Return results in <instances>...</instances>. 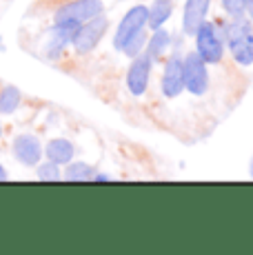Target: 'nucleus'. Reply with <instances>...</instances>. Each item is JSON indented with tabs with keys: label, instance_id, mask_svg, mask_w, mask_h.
<instances>
[{
	"label": "nucleus",
	"instance_id": "nucleus-5",
	"mask_svg": "<svg viewBox=\"0 0 253 255\" xmlns=\"http://www.w3.org/2000/svg\"><path fill=\"white\" fill-rule=\"evenodd\" d=\"M147 18H149V7H144V4H135V7H131L129 11L125 13L123 20L118 24V29H116V36H114L116 51H123V47L135 36V33L147 29Z\"/></svg>",
	"mask_w": 253,
	"mask_h": 255
},
{
	"label": "nucleus",
	"instance_id": "nucleus-22",
	"mask_svg": "<svg viewBox=\"0 0 253 255\" xmlns=\"http://www.w3.org/2000/svg\"><path fill=\"white\" fill-rule=\"evenodd\" d=\"M2 180H7V171H4V166L0 164V182H2Z\"/></svg>",
	"mask_w": 253,
	"mask_h": 255
},
{
	"label": "nucleus",
	"instance_id": "nucleus-9",
	"mask_svg": "<svg viewBox=\"0 0 253 255\" xmlns=\"http://www.w3.org/2000/svg\"><path fill=\"white\" fill-rule=\"evenodd\" d=\"M78 27L74 24H56L53 22L51 31H49V40L45 42V56L56 60V58L62 56V51L67 49V45H71V38H74V31Z\"/></svg>",
	"mask_w": 253,
	"mask_h": 255
},
{
	"label": "nucleus",
	"instance_id": "nucleus-20",
	"mask_svg": "<svg viewBox=\"0 0 253 255\" xmlns=\"http://www.w3.org/2000/svg\"><path fill=\"white\" fill-rule=\"evenodd\" d=\"M245 13H247V18L253 22V0H245Z\"/></svg>",
	"mask_w": 253,
	"mask_h": 255
},
{
	"label": "nucleus",
	"instance_id": "nucleus-17",
	"mask_svg": "<svg viewBox=\"0 0 253 255\" xmlns=\"http://www.w3.org/2000/svg\"><path fill=\"white\" fill-rule=\"evenodd\" d=\"M36 169H38V171H36L38 180H42V182H58V180L62 178V173H60V164L51 162V160H47L45 164H38Z\"/></svg>",
	"mask_w": 253,
	"mask_h": 255
},
{
	"label": "nucleus",
	"instance_id": "nucleus-19",
	"mask_svg": "<svg viewBox=\"0 0 253 255\" xmlns=\"http://www.w3.org/2000/svg\"><path fill=\"white\" fill-rule=\"evenodd\" d=\"M220 2L227 16H231V18L245 16V0H220Z\"/></svg>",
	"mask_w": 253,
	"mask_h": 255
},
{
	"label": "nucleus",
	"instance_id": "nucleus-11",
	"mask_svg": "<svg viewBox=\"0 0 253 255\" xmlns=\"http://www.w3.org/2000/svg\"><path fill=\"white\" fill-rule=\"evenodd\" d=\"M184 91V80H182V58L171 56L164 65L162 73V93L167 98H178Z\"/></svg>",
	"mask_w": 253,
	"mask_h": 255
},
{
	"label": "nucleus",
	"instance_id": "nucleus-6",
	"mask_svg": "<svg viewBox=\"0 0 253 255\" xmlns=\"http://www.w3.org/2000/svg\"><path fill=\"white\" fill-rule=\"evenodd\" d=\"M107 29H109V20H107L105 16H96L91 18V20L82 22L80 27L74 31V38H71V45L78 53H89L94 51L96 47H98V42L102 40V36L107 33Z\"/></svg>",
	"mask_w": 253,
	"mask_h": 255
},
{
	"label": "nucleus",
	"instance_id": "nucleus-15",
	"mask_svg": "<svg viewBox=\"0 0 253 255\" xmlns=\"http://www.w3.org/2000/svg\"><path fill=\"white\" fill-rule=\"evenodd\" d=\"M20 100H22L20 89L13 85H7L2 91H0V114L11 116L13 111L20 107Z\"/></svg>",
	"mask_w": 253,
	"mask_h": 255
},
{
	"label": "nucleus",
	"instance_id": "nucleus-7",
	"mask_svg": "<svg viewBox=\"0 0 253 255\" xmlns=\"http://www.w3.org/2000/svg\"><path fill=\"white\" fill-rule=\"evenodd\" d=\"M11 151H13V158L25 166H38L42 155H45V146H42V142L33 133L16 135L13 144H11Z\"/></svg>",
	"mask_w": 253,
	"mask_h": 255
},
{
	"label": "nucleus",
	"instance_id": "nucleus-21",
	"mask_svg": "<svg viewBox=\"0 0 253 255\" xmlns=\"http://www.w3.org/2000/svg\"><path fill=\"white\" fill-rule=\"evenodd\" d=\"M94 180H96V182H105V180H109V175H105V173H94Z\"/></svg>",
	"mask_w": 253,
	"mask_h": 255
},
{
	"label": "nucleus",
	"instance_id": "nucleus-23",
	"mask_svg": "<svg viewBox=\"0 0 253 255\" xmlns=\"http://www.w3.org/2000/svg\"><path fill=\"white\" fill-rule=\"evenodd\" d=\"M0 135H2V122H0Z\"/></svg>",
	"mask_w": 253,
	"mask_h": 255
},
{
	"label": "nucleus",
	"instance_id": "nucleus-2",
	"mask_svg": "<svg viewBox=\"0 0 253 255\" xmlns=\"http://www.w3.org/2000/svg\"><path fill=\"white\" fill-rule=\"evenodd\" d=\"M193 38H196L198 56H200L207 65H218V62L222 60L225 49H227V45H225V31H220V29H218L213 22L204 20L200 27H198V31L193 33Z\"/></svg>",
	"mask_w": 253,
	"mask_h": 255
},
{
	"label": "nucleus",
	"instance_id": "nucleus-12",
	"mask_svg": "<svg viewBox=\"0 0 253 255\" xmlns=\"http://www.w3.org/2000/svg\"><path fill=\"white\" fill-rule=\"evenodd\" d=\"M74 153H76V146L65 138H53L47 142V146H45L47 160H51V162H56V164H69L71 160H74Z\"/></svg>",
	"mask_w": 253,
	"mask_h": 255
},
{
	"label": "nucleus",
	"instance_id": "nucleus-18",
	"mask_svg": "<svg viewBox=\"0 0 253 255\" xmlns=\"http://www.w3.org/2000/svg\"><path fill=\"white\" fill-rule=\"evenodd\" d=\"M144 47H147V31H140V33H135V36L123 47V53H125L126 58H135L138 53L144 51Z\"/></svg>",
	"mask_w": 253,
	"mask_h": 255
},
{
	"label": "nucleus",
	"instance_id": "nucleus-14",
	"mask_svg": "<svg viewBox=\"0 0 253 255\" xmlns=\"http://www.w3.org/2000/svg\"><path fill=\"white\" fill-rule=\"evenodd\" d=\"M169 45H171V36H169V31H164L162 27H160V29H153V36L147 38V47H144V53H147L151 60H158V58L169 49Z\"/></svg>",
	"mask_w": 253,
	"mask_h": 255
},
{
	"label": "nucleus",
	"instance_id": "nucleus-3",
	"mask_svg": "<svg viewBox=\"0 0 253 255\" xmlns=\"http://www.w3.org/2000/svg\"><path fill=\"white\" fill-rule=\"evenodd\" d=\"M100 13H102V0H71V2H65L62 7L56 9L53 22L80 27L82 22L91 20V18L100 16Z\"/></svg>",
	"mask_w": 253,
	"mask_h": 255
},
{
	"label": "nucleus",
	"instance_id": "nucleus-13",
	"mask_svg": "<svg viewBox=\"0 0 253 255\" xmlns=\"http://www.w3.org/2000/svg\"><path fill=\"white\" fill-rule=\"evenodd\" d=\"M171 13H173V0H153L151 7H149L147 27L149 29H160L169 18H171Z\"/></svg>",
	"mask_w": 253,
	"mask_h": 255
},
{
	"label": "nucleus",
	"instance_id": "nucleus-10",
	"mask_svg": "<svg viewBox=\"0 0 253 255\" xmlns=\"http://www.w3.org/2000/svg\"><path fill=\"white\" fill-rule=\"evenodd\" d=\"M209 4L211 0H187L182 9V31L187 36H193L198 31V27L207 20Z\"/></svg>",
	"mask_w": 253,
	"mask_h": 255
},
{
	"label": "nucleus",
	"instance_id": "nucleus-4",
	"mask_svg": "<svg viewBox=\"0 0 253 255\" xmlns=\"http://www.w3.org/2000/svg\"><path fill=\"white\" fill-rule=\"evenodd\" d=\"M182 80L184 89L193 96H204L209 89V71L207 62L198 56V51H191L182 58Z\"/></svg>",
	"mask_w": 253,
	"mask_h": 255
},
{
	"label": "nucleus",
	"instance_id": "nucleus-1",
	"mask_svg": "<svg viewBox=\"0 0 253 255\" xmlns=\"http://www.w3.org/2000/svg\"><path fill=\"white\" fill-rule=\"evenodd\" d=\"M225 45L240 67L253 65V22L249 18H233L225 27Z\"/></svg>",
	"mask_w": 253,
	"mask_h": 255
},
{
	"label": "nucleus",
	"instance_id": "nucleus-24",
	"mask_svg": "<svg viewBox=\"0 0 253 255\" xmlns=\"http://www.w3.org/2000/svg\"><path fill=\"white\" fill-rule=\"evenodd\" d=\"M251 178H253V162H251Z\"/></svg>",
	"mask_w": 253,
	"mask_h": 255
},
{
	"label": "nucleus",
	"instance_id": "nucleus-16",
	"mask_svg": "<svg viewBox=\"0 0 253 255\" xmlns=\"http://www.w3.org/2000/svg\"><path fill=\"white\" fill-rule=\"evenodd\" d=\"M65 178L71 182H89V180H94V166L87 162H69Z\"/></svg>",
	"mask_w": 253,
	"mask_h": 255
},
{
	"label": "nucleus",
	"instance_id": "nucleus-8",
	"mask_svg": "<svg viewBox=\"0 0 253 255\" xmlns=\"http://www.w3.org/2000/svg\"><path fill=\"white\" fill-rule=\"evenodd\" d=\"M131 67L126 71V87L133 96H144L149 87V78H151V67L153 60L147 56V53H138L135 58H131Z\"/></svg>",
	"mask_w": 253,
	"mask_h": 255
}]
</instances>
